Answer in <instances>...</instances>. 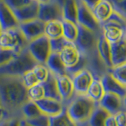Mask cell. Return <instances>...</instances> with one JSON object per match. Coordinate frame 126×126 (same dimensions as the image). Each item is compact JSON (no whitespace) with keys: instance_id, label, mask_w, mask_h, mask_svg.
<instances>
[{"instance_id":"9","label":"cell","mask_w":126,"mask_h":126,"mask_svg":"<svg viewBox=\"0 0 126 126\" xmlns=\"http://www.w3.org/2000/svg\"><path fill=\"white\" fill-rule=\"evenodd\" d=\"M72 78L75 94L87 95L90 85L94 80V76L88 69H84L74 73L70 77Z\"/></svg>"},{"instance_id":"30","label":"cell","mask_w":126,"mask_h":126,"mask_svg":"<svg viewBox=\"0 0 126 126\" xmlns=\"http://www.w3.org/2000/svg\"><path fill=\"white\" fill-rule=\"evenodd\" d=\"M109 114L106 110L98 105L91 116L88 124L89 126H104L105 120Z\"/></svg>"},{"instance_id":"19","label":"cell","mask_w":126,"mask_h":126,"mask_svg":"<svg viewBox=\"0 0 126 126\" xmlns=\"http://www.w3.org/2000/svg\"><path fill=\"white\" fill-rule=\"evenodd\" d=\"M39 2L38 1H35L25 7L14 10V13L19 23H23L37 19L39 15Z\"/></svg>"},{"instance_id":"5","label":"cell","mask_w":126,"mask_h":126,"mask_svg":"<svg viewBox=\"0 0 126 126\" xmlns=\"http://www.w3.org/2000/svg\"><path fill=\"white\" fill-rule=\"evenodd\" d=\"M98 36L99 35L94 32L93 31L78 25V35L74 43L82 54L88 57L96 51Z\"/></svg>"},{"instance_id":"36","label":"cell","mask_w":126,"mask_h":126,"mask_svg":"<svg viewBox=\"0 0 126 126\" xmlns=\"http://www.w3.org/2000/svg\"><path fill=\"white\" fill-rule=\"evenodd\" d=\"M21 80L24 85L25 86V88L27 89L39 83V80H37L36 77H35V73H33L32 69L28 71L25 74H23L21 76Z\"/></svg>"},{"instance_id":"49","label":"cell","mask_w":126,"mask_h":126,"mask_svg":"<svg viewBox=\"0 0 126 126\" xmlns=\"http://www.w3.org/2000/svg\"><path fill=\"white\" fill-rule=\"evenodd\" d=\"M79 126H89L88 123H85V124H83V125H79Z\"/></svg>"},{"instance_id":"4","label":"cell","mask_w":126,"mask_h":126,"mask_svg":"<svg viewBox=\"0 0 126 126\" xmlns=\"http://www.w3.org/2000/svg\"><path fill=\"white\" fill-rule=\"evenodd\" d=\"M29 43L19 28L2 30L0 34V48L12 50L19 54L27 48Z\"/></svg>"},{"instance_id":"48","label":"cell","mask_w":126,"mask_h":126,"mask_svg":"<svg viewBox=\"0 0 126 126\" xmlns=\"http://www.w3.org/2000/svg\"><path fill=\"white\" fill-rule=\"evenodd\" d=\"M123 102H124L125 107V109H126V93H125V95L124 98H123Z\"/></svg>"},{"instance_id":"15","label":"cell","mask_w":126,"mask_h":126,"mask_svg":"<svg viewBox=\"0 0 126 126\" xmlns=\"http://www.w3.org/2000/svg\"><path fill=\"white\" fill-rule=\"evenodd\" d=\"M0 25L2 30L19 28L20 25L14 11L3 1L0 2Z\"/></svg>"},{"instance_id":"6","label":"cell","mask_w":126,"mask_h":126,"mask_svg":"<svg viewBox=\"0 0 126 126\" xmlns=\"http://www.w3.org/2000/svg\"><path fill=\"white\" fill-rule=\"evenodd\" d=\"M28 50L38 63L45 65L51 54L50 39L43 35L29 42Z\"/></svg>"},{"instance_id":"32","label":"cell","mask_w":126,"mask_h":126,"mask_svg":"<svg viewBox=\"0 0 126 126\" xmlns=\"http://www.w3.org/2000/svg\"><path fill=\"white\" fill-rule=\"evenodd\" d=\"M27 95L29 100L31 101H38L41 98H44V90L41 83L35 84L27 90Z\"/></svg>"},{"instance_id":"40","label":"cell","mask_w":126,"mask_h":126,"mask_svg":"<svg viewBox=\"0 0 126 126\" xmlns=\"http://www.w3.org/2000/svg\"><path fill=\"white\" fill-rule=\"evenodd\" d=\"M114 117L117 126H126V110H121L114 114Z\"/></svg>"},{"instance_id":"47","label":"cell","mask_w":126,"mask_h":126,"mask_svg":"<svg viewBox=\"0 0 126 126\" xmlns=\"http://www.w3.org/2000/svg\"><path fill=\"white\" fill-rule=\"evenodd\" d=\"M37 1L39 2V3H44V2H47L50 1V0H37Z\"/></svg>"},{"instance_id":"8","label":"cell","mask_w":126,"mask_h":126,"mask_svg":"<svg viewBox=\"0 0 126 126\" xmlns=\"http://www.w3.org/2000/svg\"><path fill=\"white\" fill-rule=\"evenodd\" d=\"M38 18L44 23L51 21H62V8L53 0L39 3Z\"/></svg>"},{"instance_id":"20","label":"cell","mask_w":126,"mask_h":126,"mask_svg":"<svg viewBox=\"0 0 126 126\" xmlns=\"http://www.w3.org/2000/svg\"><path fill=\"white\" fill-rule=\"evenodd\" d=\"M113 5L107 0H101L92 10V13L94 17L96 18L100 25L107 21L113 14Z\"/></svg>"},{"instance_id":"24","label":"cell","mask_w":126,"mask_h":126,"mask_svg":"<svg viewBox=\"0 0 126 126\" xmlns=\"http://www.w3.org/2000/svg\"><path fill=\"white\" fill-rule=\"evenodd\" d=\"M63 19L77 24L78 3L77 0H65L62 6Z\"/></svg>"},{"instance_id":"7","label":"cell","mask_w":126,"mask_h":126,"mask_svg":"<svg viewBox=\"0 0 126 126\" xmlns=\"http://www.w3.org/2000/svg\"><path fill=\"white\" fill-rule=\"evenodd\" d=\"M78 14L77 24L84 26L87 29L93 31L98 35L102 34V26L94 17L92 10L89 9L80 0H77Z\"/></svg>"},{"instance_id":"22","label":"cell","mask_w":126,"mask_h":126,"mask_svg":"<svg viewBox=\"0 0 126 126\" xmlns=\"http://www.w3.org/2000/svg\"><path fill=\"white\" fill-rule=\"evenodd\" d=\"M43 85V90H44V97L45 98H54V99L61 100L60 94L58 92V86H57V80L56 76L51 73L50 71L48 78L47 79V80L43 83H41Z\"/></svg>"},{"instance_id":"44","label":"cell","mask_w":126,"mask_h":126,"mask_svg":"<svg viewBox=\"0 0 126 126\" xmlns=\"http://www.w3.org/2000/svg\"><path fill=\"white\" fill-rule=\"evenodd\" d=\"M9 120H3V121H0V126H8V122Z\"/></svg>"},{"instance_id":"50","label":"cell","mask_w":126,"mask_h":126,"mask_svg":"<svg viewBox=\"0 0 126 126\" xmlns=\"http://www.w3.org/2000/svg\"><path fill=\"white\" fill-rule=\"evenodd\" d=\"M2 32V27H1V25H0V34H1V32Z\"/></svg>"},{"instance_id":"27","label":"cell","mask_w":126,"mask_h":126,"mask_svg":"<svg viewBox=\"0 0 126 126\" xmlns=\"http://www.w3.org/2000/svg\"><path fill=\"white\" fill-rule=\"evenodd\" d=\"M43 114L41 110L39 108L35 102L29 100L23 105L21 109V115L23 119H31Z\"/></svg>"},{"instance_id":"34","label":"cell","mask_w":126,"mask_h":126,"mask_svg":"<svg viewBox=\"0 0 126 126\" xmlns=\"http://www.w3.org/2000/svg\"><path fill=\"white\" fill-rule=\"evenodd\" d=\"M50 43L51 52L59 54L62 50V49L70 42H69L63 36H61V37H58L56 39H50Z\"/></svg>"},{"instance_id":"11","label":"cell","mask_w":126,"mask_h":126,"mask_svg":"<svg viewBox=\"0 0 126 126\" xmlns=\"http://www.w3.org/2000/svg\"><path fill=\"white\" fill-rule=\"evenodd\" d=\"M102 33L110 44L120 41L126 35V29L119 24L107 20L102 24Z\"/></svg>"},{"instance_id":"45","label":"cell","mask_w":126,"mask_h":126,"mask_svg":"<svg viewBox=\"0 0 126 126\" xmlns=\"http://www.w3.org/2000/svg\"><path fill=\"white\" fill-rule=\"evenodd\" d=\"M21 126H30V125H29V124H28L27 122L22 118V119H21Z\"/></svg>"},{"instance_id":"16","label":"cell","mask_w":126,"mask_h":126,"mask_svg":"<svg viewBox=\"0 0 126 126\" xmlns=\"http://www.w3.org/2000/svg\"><path fill=\"white\" fill-rule=\"evenodd\" d=\"M60 58L66 69L74 66L78 62L81 53L74 43H69L59 53Z\"/></svg>"},{"instance_id":"33","label":"cell","mask_w":126,"mask_h":126,"mask_svg":"<svg viewBox=\"0 0 126 126\" xmlns=\"http://www.w3.org/2000/svg\"><path fill=\"white\" fill-rule=\"evenodd\" d=\"M32 71L39 83H43L46 81L47 79L48 78L50 73V70L47 67V65L43 64H39V63L34 67Z\"/></svg>"},{"instance_id":"31","label":"cell","mask_w":126,"mask_h":126,"mask_svg":"<svg viewBox=\"0 0 126 126\" xmlns=\"http://www.w3.org/2000/svg\"><path fill=\"white\" fill-rule=\"evenodd\" d=\"M108 72L121 84L126 88V62L113 66V68L108 69Z\"/></svg>"},{"instance_id":"29","label":"cell","mask_w":126,"mask_h":126,"mask_svg":"<svg viewBox=\"0 0 126 126\" xmlns=\"http://www.w3.org/2000/svg\"><path fill=\"white\" fill-rule=\"evenodd\" d=\"M50 126H79V125L69 116L65 109L58 115L50 117Z\"/></svg>"},{"instance_id":"38","label":"cell","mask_w":126,"mask_h":126,"mask_svg":"<svg viewBox=\"0 0 126 126\" xmlns=\"http://www.w3.org/2000/svg\"><path fill=\"white\" fill-rule=\"evenodd\" d=\"M17 53L12 50L0 48V66L7 64L12 59L17 56Z\"/></svg>"},{"instance_id":"35","label":"cell","mask_w":126,"mask_h":126,"mask_svg":"<svg viewBox=\"0 0 126 126\" xmlns=\"http://www.w3.org/2000/svg\"><path fill=\"white\" fill-rule=\"evenodd\" d=\"M30 126H50V117L43 113L31 119H24Z\"/></svg>"},{"instance_id":"3","label":"cell","mask_w":126,"mask_h":126,"mask_svg":"<svg viewBox=\"0 0 126 126\" xmlns=\"http://www.w3.org/2000/svg\"><path fill=\"white\" fill-rule=\"evenodd\" d=\"M39 63L32 56L28 47L17 54L7 64L0 66V74L8 76L21 77L28 71L33 69Z\"/></svg>"},{"instance_id":"10","label":"cell","mask_w":126,"mask_h":126,"mask_svg":"<svg viewBox=\"0 0 126 126\" xmlns=\"http://www.w3.org/2000/svg\"><path fill=\"white\" fill-rule=\"evenodd\" d=\"M19 29L27 40L31 42L44 35L45 23L37 18L32 21L20 23Z\"/></svg>"},{"instance_id":"42","label":"cell","mask_w":126,"mask_h":126,"mask_svg":"<svg viewBox=\"0 0 126 126\" xmlns=\"http://www.w3.org/2000/svg\"><path fill=\"white\" fill-rule=\"evenodd\" d=\"M22 117H13L8 122V126H21V121Z\"/></svg>"},{"instance_id":"52","label":"cell","mask_w":126,"mask_h":126,"mask_svg":"<svg viewBox=\"0 0 126 126\" xmlns=\"http://www.w3.org/2000/svg\"><path fill=\"white\" fill-rule=\"evenodd\" d=\"M2 1H3V0H0V2H2Z\"/></svg>"},{"instance_id":"46","label":"cell","mask_w":126,"mask_h":126,"mask_svg":"<svg viewBox=\"0 0 126 126\" xmlns=\"http://www.w3.org/2000/svg\"><path fill=\"white\" fill-rule=\"evenodd\" d=\"M108 2H110L112 5H114V4H117V2H119L121 0H107Z\"/></svg>"},{"instance_id":"28","label":"cell","mask_w":126,"mask_h":126,"mask_svg":"<svg viewBox=\"0 0 126 126\" xmlns=\"http://www.w3.org/2000/svg\"><path fill=\"white\" fill-rule=\"evenodd\" d=\"M44 35L50 39L62 36V21H51L45 23Z\"/></svg>"},{"instance_id":"53","label":"cell","mask_w":126,"mask_h":126,"mask_svg":"<svg viewBox=\"0 0 126 126\" xmlns=\"http://www.w3.org/2000/svg\"><path fill=\"white\" fill-rule=\"evenodd\" d=\"M125 36H126V35H125Z\"/></svg>"},{"instance_id":"18","label":"cell","mask_w":126,"mask_h":126,"mask_svg":"<svg viewBox=\"0 0 126 126\" xmlns=\"http://www.w3.org/2000/svg\"><path fill=\"white\" fill-rule=\"evenodd\" d=\"M100 80L106 92L113 93L119 95L122 98L125 95L126 88L121 84L116 79H114L113 77L109 72L106 73L100 78Z\"/></svg>"},{"instance_id":"25","label":"cell","mask_w":126,"mask_h":126,"mask_svg":"<svg viewBox=\"0 0 126 126\" xmlns=\"http://www.w3.org/2000/svg\"><path fill=\"white\" fill-rule=\"evenodd\" d=\"M105 93L106 92L104 90L103 86H102L100 79L94 78L92 84L90 85L88 88L87 95L98 104L101 101L102 97L104 96Z\"/></svg>"},{"instance_id":"41","label":"cell","mask_w":126,"mask_h":126,"mask_svg":"<svg viewBox=\"0 0 126 126\" xmlns=\"http://www.w3.org/2000/svg\"><path fill=\"white\" fill-rule=\"evenodd\" d=\"M104 126H117L113 114H109L107 116L105 120Z\"/></svg>"},{"instance_id":"12","label":"cell","mask_w":126,"mask_h":126,"mask_svg":"<svg viewBox=\"0 0 126 126\" xmlns=\"http://www.w3.org/2000/svg\"><path fill=\"white\" fill-rule=\"evenodd\" d=\"M56 80L61 99L66 106L75 96V91L72 78L69 75L64 74L56 76Z\"/></svg>"},{"instance_id":"1","label":"cell","mask_w":126,"mask_h":126,"mask_svg":"<svg viewBox=\"0 0 126 126\" xmlns=\"http://www.w3.org/2000/svg\"><path fill=\"white\" fill-rule=\"evenodd\" d=\"M21 77L0 74V100L11 117H21V109L29 101Z\"/></svg>"},{"instance_id":"21","label":"cell","mask_w":126,"mask_h":126,"mask_svg":"<svg viewBox=\"0 0 126 126\" xmlns=\"http://www.w3.org/2000/svg\"><path fill=\"white\" fill-rule=\"evenodd\" d=\"M113 67L126 62V36L111 44Z\"/></svg>"},{"instance_id":"2","label":"cell","mask_w":126,"mask_h":126,"mask_svg":"<svg viewBox=\"0 0 126 126\" xmlns=\"http://www.w3.org/2000/svg\"><path fill=\"white\" fill-rule=\"evenodd\" d=\"M98 104L88 95L75 94L73 98L65 106L69 116L77 125L88 123Z\"/></svg>"},{"instance_id":"26","label":"cell","mask_w":126,"mask_h":126,"mask_svg":"<svg viewBox=\"0 0 126 126\" xmlns=\"http://www.w3.org/2000/svg\"><path fill=\"white\" fill-rule=\"evenodd\" d=\"M62 23V36L69 42L74 43L78 35V25L68 20L63 19Z\"/></svg>"},{"instance_id":"23","label":"cell","mask_w":126,"mask_h":126,"mask_svg":"<svg viewBox=\"0 0 126 126\" xmlns=\"http://www.w3.org/2000/svg\"><path fill=\"white\" fill-rule=\"evenodd\" d=\"M45 65L50 72L53 73L55 76L66 74V67L63 64L58 53L51 52Z\"/></svg>"},{"instance_id":"39","label":"cell","mask_w":126,"mask_h":126,"mask_svg":"<svg viewBox=\"0 0 126 126\" xmlns=\"http://www.w3.org/2000/svg\"><path fill=\"white\" fill-rule=\"evenodd\" d=\"M113 10L121 14L126 19V0H121L117 4L113 5Z\"/></svg>"},{"instance_id":"51","label":"cell","mask_w":126,"mask_h":126,"mask_svg":"<svg viewBox=\"0 0 126 126\" xmlns=\"http://www.w3.org/2000/svg\"><path fill=\"white\" fill-rule=\"evenodd\" d=\"M0 105H2V103H1V100H0Z\"/></svg>"},{"instance_id":"17","label":"cell","mask_w":126,"mask_h":126,"mask_svg":"<svg viewBox=\"0 0 126 126\" xmlns=\"http://www.w3.org/2000/svg\"><path fill=\"white\" fill-rule=\"evenodd\" d=\"M96 51L98 57L104 62V64L108 68V69L113 68L111 44L106 40V38L103 36V35H102V33L99 35V36L98 38Z\"/></svg>"},{"instance_id":"13","label":"cell","mask_w":126,"mask_h":126,"mask_svg":"<svg viewBox=\"0 0 126 126\" xmlns=\"http://www.w3.org/2000/svg\"><path fill=\"white\" fill-rule=\"evenodd\" d=\"M43 113L48 117L57 116L63 112L65 109V104L61 100L54 99L50 98H43L35 102Z\"/></svg>"},{"instance_id":"43","label":"cell","mask_w":126,"mask_h":126,"mask_svg":"<svg viewBox=\"0 0 126 126\" xmlns=\"http://www.w3.org/2000/svg\"><path fill=\"white\" fill-rule=\"evenodd\" d=\"M80 1H82L89 9L92 10L94 9V7L101 0H80Z\"/></svg>"},{"instance_id":"14","label":"cell","mask_w":126,"mask_h":126,"mask_svg":"<svg viewBox=\"0 0 126 126\" xmlns=\"http://www.w3.org/2000/svg\"><path fill=\"white\" fill-rule=\"evenodd\" d=\"M98 105L106 110L110 114H113V115L121 110H126L124 106L123 98L117 94L110 92L105 93L104 96Z\"/></svg>"},{"instance_id":"37","label":"cell","mask_w":126,"mask_h":126,"mask_svg":"<svg viewBox=\"0 0 126 126\" xmlns=\"http://www.w3.org/2000/svg\"><path fill=\"white\" fill-rule=\"evenodd\" d=\"M35 1L37 0H3V2L13 11L25 7Z\"/></svg>"}]
</instances>
